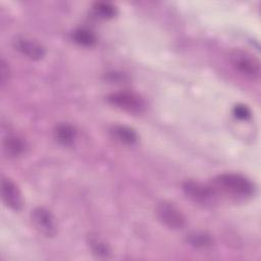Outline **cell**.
Listing matches in <instances>:
<instances>
[{
    "instance_id": "cell-1",
    "label": "cell",
    "mask_w": 261,
    "mask_h": 261,
    "mask_svg": "<svg viewBox=\"0 0 261 261\" xmlns=\"http://www.w3.org/2000/svg\"><path fill=\"white\" fill-rule=\"evenodd\" d=\"M214 190L221 191L225 194L239 197L247 198L254 194V185L246 176L239 173H221L217 175L214 180Z\"/></svg>"
},
{
    "instance_id": "cell-8",
    "label": "cell",
    "mask_w": 261,
    "mask_h": 261,
    "mask_svg": "<svg viewBox=\"0 0 261 261\" xmlns=\"http://www.w3.org/2000/svg\"><path fill=\"white\" fill-rule=\"evenodd\" d=\"M1 196L7 207L14 211H19L23 206L22 195L17 186L9 178L3 177L1 180Z\"/></svg>"
},
{
    "instance_id": "cell-2",
    "label": "cell",
    "mask_w": 261,
    "mask_h": 261,
    "mask_svg": "<svg viewBox=\"0 0 261 261\" xmlns=\"http://www.w3.org/2000/svg\"><path fill=\"white\" fill-rule=\"evenodd\" d=\"M228 58L231 66L242 75L251 80L260 77V62L253 54L241 49H234L229 53Z\"/></svg>"
},
{
    "instance_id": "cell-16",
    "label": "cell",
    "mask_w": 261,
    "mask_h": 261,
    "mask_svg": "<svg viewBox=\"0 0 261 261\" xmlns=\"http://www.w3.org/2000/svg\"><path fill=\"white\" fill-rule=\"evenodd\" d=\"M232 113L234 117L241 119V120H248L251 117V111L246 105L238 104L233 107Z\"/></svg>"
},
{
    "instance_id": "cell-13",
    "label": "cell",
    "mask_w": 261,
    "mask_h": 261,
    "mask_svg": "<svg viewBox=\"0 0 261 261\" xmlns=\"http://www.w3.org/2000/svg\"><path fill=\"white\" fill-rule=\"evenodd\" d=\"M88 244L92 252L99 257H108L110 254V249L108 245L98 236H89Z\"/></svg>"
},
{
    "instance_id": "cell-5",
    "label": "cell",
    "mask_w": 261,
    "mask_h": 261,
    "mask_svg": "<svg viewBox=\"0 0 261 261\" xmlns=\"http://www.w3.org/2000/svg\"><path fill=\"white\" fill-rule=\"evenodd\" d=\"M31 219L36 229L46 238H53L57 233V221L48 209L36 207L32 210Z\"/></svg>"
},
{
    "instance_id": "cell-4",
    "label": "cell",
    "mask_w": 261,
    "mask_h": 261,
    "mask_svg": "<svg viewBox=\"0 0 261 261\" xmlns=\"http://www.w3.org/2000/svg\"><path fill=\"white\" fill-rule=\"evenodd\" d=\"M112 105L133 113H141L146 109V102L143 98L133 92H115L107 97Z\"/></svg>"
},
{
    "instance_id": "cell-3",
    "label": "cell",
    "mask_w": 261,
    "mask_h": 261,
    "mask_svg": "<svg viewBox=\"0 0 261 261\" xmlns=\"http://www.w3.org/2000/svg\"><path fill=\"white\" fill-rule=\"evenodd\" d=\"M155 213L160 222L170 229H181L186 225V217L181 211L171 202H159L156 205Z\"/></svg>"
},
{
    "instance_id": "cell-7",
    "label": "cell",
    "mask_w": 261,
    "mask_h": 261,
    "mask_svg": "<svg viewBox=\"0 0 261 261\" xmlns=\"http://www.w3.org/2000/svg\"><path fill=\"white\" fill-rule=\"evenodd\" d=\"M12 46L16 51L32 60H40L45 55L44 47L27 36H15L12 40Z\"/></svg>"
},
{
    "instance_id": "cell-14",
    "label": "cell",
    "mask_w": 261,
    "mask_h": 261,
    "mask_svg": "<svg viewBox=\"0 0 261 261\" xmlns=\"http://www.w3.org/2000/svg\"><path fill=\"white\" fill-rule=\"evenodd\" d=\"M72 39L82 46H93L96 43L95 35L87 29H77L72 33Z\"/></svg>"
},
{
    "instance_id": "cell-10",
    "label": "cell",
    "mask_w": 261,
    "mask_h": 261,
    "mask_svg": "<svg viewBox=\"0 0 261 261\" xmlns=\"http://www.w3.org/2000/svg\"><path fill=\"white\" fill-rule=\"evenodd\" d=\"M110 134L116 141L126 145H133L138 141L137 133L126 125L114 124L110 128Z\"/></svg>"
},
{
    "instance_id": "cell-17",
    "label": "cell",
    "mask_w": 261,
    "mask_h": 261,
    "mask_svg": "<svg viewBox=\"0 0 261 261\" xmlns=\"http://www.w3.org/2000/svg\"><path fill=\"white\" fill-rule=\"evenodd\" d=\"M0 72H1V85L4 86V84L8 80V67L6 66V63L4 60H1V66H0Z\"/></svg>"
},
{
    "instance_id": "cell-9",
    "label": "cell",
    "mask_w": 261,
    "mask_h": 261,
    "mask_svg": "<svg viewBox=\"0 0 261 261\" xmlns=\"http://www.w3.org/2000/svg\"><path fill=\"white\" fill-rule=\"evenodd\" d=\"M25 142L15 135H8L3 140V150L9 157H18L25 151Z\"/></svg>"
},
{
    "instance_id": "cell-12",
    "label": "cell",
    "mask_w": 261,
    "mask_h": 261,
    "mask_svg": "<svg viewBox=\"0 0 261 261\" xmlns=\"http://www.w3.org/2000/svg\"><path fill=\"white\" fill-rule=\"evenodd\" d=\"M187 242L198 249L210 248L213 244V239L210 234L204 231H193L187 236Z\"/></svg>"
},
{
    "instance_id": "cell-6",
    "label": "cell",
    "mask_w": 261,
    "mask_h": 261,
    "mask_svg": "<svg viewBox=\"0 0 261 261\" xmlns=\"http://www.w3.org/2000/svg\"><path fill=\"white\" fill-rule=\"evenodd\" d=\"M182 190L192 201L203 205L213 203L216 198V191L213 187L195 180H186L182 184Z\"/></svg>"
},
{
    "instance_id": "cell-15",
    "label": "cell",
    "mask_w": 261,
    "mask_h": 261,
    "mask_svg": "<svg viewBox=\"0 0 261 261\" xmlns=\"http://www.w3.org/2000/svg\"><path fill=\"white\" fill-rule=\"evenodd\" d=\"M93 9L97 15L102 18H112L116 15V8L108 2H96Z\"/></svg>"
},
{
    "instance_id": "cell-11",
    "label": "cell",
    "mask_w": 261,
    "mask_h": 261,
    "mask_svg": "<svg viewBox=\"0 0 261 261\" xmlns=\"http://www.w3.org/2000/svg\"><path fill=\"white\" fill-rule=\"evenodd\" d=\"M55 138L63 146H71L75 139V128L69 123H59L55 128Z\"/></svg>"
}]
</instances>
